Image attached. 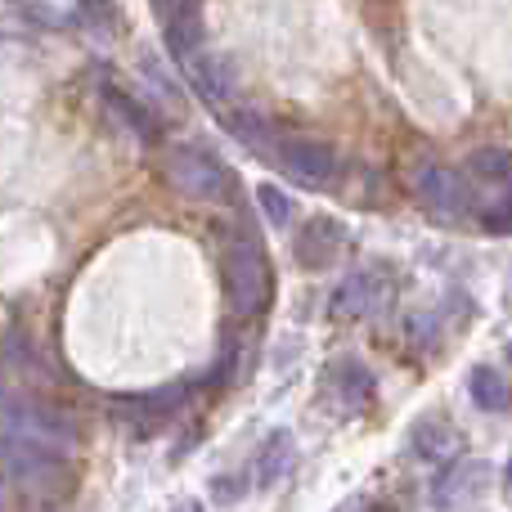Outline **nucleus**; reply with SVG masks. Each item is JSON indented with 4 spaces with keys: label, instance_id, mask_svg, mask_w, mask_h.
<instances>
[{
    "label": "nucleus",
    "instance_id": "obj_1",
    "mask_svg": "<svg viewBox=\"0 0 512 512\" xmlns=\"http://www.w3.org/2000/svg\"><path fill=\"white\" fill-rule=\"evenodd\" d=\"M72 423L41 400H5L0 405V468L27 490H45L68 472Z\"/></svg>",
    "mask_w": 512,
    "mask_h": 512
},
{
    "label": "nucleus",
    "instance_id": "obj_2",
    "mask_svg": "<svg viewBox=\"0 0 512 512\" xmlns=\"http://www.w3.org/2000/svg\"><path fill=\"white\" fill-rule=\"evenodd\" d=\"M270 256H265L261 239L252 230L234 234L230 252H225V292H230V306L239 319L261 315V306L270 301Z\"/></svg>",
    "mask_w": 512,
    "mask_h": 512
},
{
    "label": "nucleus",
    "instance_id": "obj_3",
    "mask_svg": "<svg viewBox=\"0 0 512 512\" xmlns=\"http://www.w3.org/2000/svg\"><path fill=\"white\" fill-rule=\"evenodd\" d=\"M167 180L194 203H207L225 189V167L216 153L198 149V144H180V149L167 153Z\"/></svg>",
    "mask_w": 512,
    "mask_h": 512
},
{
    "label": "nucleus",
    "instance_id": "obj_4",
    "mask_svg": "<svg viewBox=\"0 0 512 512\" xmlns=\"http://www.w3.org/2000/svg\"><path fill=\"white\" fill-rule=\"evenodd\" d=\"M274 158H279V167L306 189H324L328 180L337 176V153L328 149V144H319V140L283 135V140L274 144Z\"/></svg>",
    "mask_w": 512,
    "mask_h": 512
},
{
    "label": "nucleus",
    "instance_id": "obj_5",
    "mask_svg": "<svg viewBox=\"0 0 512 512\" xmlns=\"http://www.w3.org/2000/svg\"><path fill=\"white\" fill-rule=\"evenodd\" d=\"M414 194L441 216H463L472 207V189H468V180H463V171L445 167V162H418Z\"/></svg>",
    "mask_w": 512,
    "mask_h": 512
},
{
    "label": "nucleus",
    "instance_id": "obj_6",
    "mask_svg": "<svg viewBox=\"0 0 512 512\" xmlns=\"http://www.w3.org/2000/svg\"><path fill=\"white\" fill-rule=\"evenodd\" d=\"M387 288H391V283L382 279V270H355V274H346V279L333 288V297H328V310H333V319L373 315V310L387 301Z\"/></svg>",
    "mask_w": 512,
    "mask_h": 512
},
{
    "label": "nucleus",
    "instance_id": "obj_7",
    "mask_svg": "<svg viewBox=\"0 0 512 512\" xmlns=\"http://www.w3.org/2000/svg\"><path fill=\"white\" fill-rule=\"evenodd\" d=\"M342 239H346V230L333 216H310L301 225L297 243H292V256H297L301 270H328L337 261V252H342Z\"/></svg>",
    "mask_w": 512,
    "mask_h": 512
},
{
    "label": "nucleus",
    "instance_id": "obj_8",
    "mask_svg": "<svg viewBox=\"0 0 512 512\" xmlns=\"http://www.w3.org/2000/svg\"><path fill=\"white\" fill-rule=\"evenodd\" d=\"M409 445H414V454L423 463H436V468H445V463L459 459L463 436L454 432L450 418H418L414 432H409Z\"/></svg>",
    "mask_w": 512,
    "mask_h": 512
},
{
    "label": "nucleus",
    "instance_id": "obj_9",
    "mask_svg": "<svg viewBox=\"0 0 512 512\" xmlns=\"http://www.w3.org/2000/svg\"><path fill=\"white\" fill-rule=\"evenodd\" d=\"M180 68H185L189 77H194V86L203 90V95L212 99V104H225V99H230V68H225V63L216 59V54L207 50V45H203V50L189 54V59L180 63Z\"/></svg>",
    "mask_w": 512,
    "mask_h": 512
},
{
    "label": "nucleus",
    "instance_id": "obj_10",
    "mask_svg": "<svg viewBox=\"0 0 512 512\" xmlns=\"http://www.w3.org/2000/svg\"><path fill=\"white\" fill-rule=\"evenodd\" d=\"M104 99H108V108H113V117H117V122H122L131 135H140V140H158V117H153L135 95H126V90L108 86Z\"/></svg>",
    "mask_w": 512,
    "mask_h": 512
},
{
    "label": "nucleus",
    "instance_id": "obj_11",
    "mask_svg": "<svg viewBox=\"0 0 512 512\" xmlns=\"http://www.w3.org/2000/svg\"><path fill=\"white\" fill-rule=\"evenodd\" d=\"M288 468H292V436H288V432H274V436H265L261 454H256L252 481H256V486H274V481H279Z\"/></svg>",
    "mask_w": 512,
    "mask_h": 512
},
{
    "label": "nucleus",
    "instance_id": "obj_12",
    "mask_svg": "<svg viewBox=\"0 0 512 512\" xmlns=\"http://www.w3.org/2000/svg\"><path fill=\"white\" fill-rule=\"evenodd\" d=\"M486 486V463H459V468H450L441 477V486H436V504H454V499H468L477 495V490Z\"/></svg>",
    "mask_w": 512,
    "mask_h": 512
},
{
    "label": "nucleus",
    "instance_id": "obj_13",
    "mask_svg": "<svg viewBox=\"0 0 512 512\" xmlns=\"http://www.w3.org/2000/svg\"><path fill=\"white\" fill-rule=\"evenodd\" d=\"M468 171H472V180H481V185L504 189L508 176H512V158H508V149H499V144H481V149L468 158Z\"/></svg>",
    "mask_w": 512,
    "mask_h": 512
},
{
    "label": "nucleus",
    "instance_id": "obj_14",
    "mask_svg": "<svg viewBox=\"0 0 512 512\" xmlns=\"http://www.w3.org/2000/svg\"><path fill=\"white\" fill-rule=\"evenodd\" d=\"M472 400H477V409H486V414H504L508 409V382L499 369H490V364H481V369H472Z\"/></svg>",
    "mask_w": 512,
    "mask_h": 512
},
{
    "label": "nucleus",
    "instance_id": "obj_15",
    "mask_svg": "<svg viewBox=\"0 0 512 512\" xmlns=\"http://www.w3.org/2000/svg\"><path fill=\"white\" fill-rule=\"evenodd\" d=\"M337 387H342V396H346V405H351V409L364 405V400L373 396V378L360 369V364H351V360L337 364Z\"/></svg>",
    "mask_w": 512,
    "mask_h": 512
},
{
    "label": "nucleus",
    "instance_id": "obj_16",
    "mask_svg": "<svg viewBox=\"0 0 512 512\" xmlns=\"http://www.w3.org/2000/svg\"><path fill=\"white\" fill-rule=\"evenodd\" d=\"M256 203H261V212L270 216V225H288V198H283L274 185L256 189Z\"/></svg>",
    "mask_w": 512,
    "mask_h": 512
},
{
    "label": "nucleus",
    "instance_id": "obj_17",
    "mask_svg": "<svg viewBox=\"0 0 512 512\" xmlns=\"http://www.w3.org/2000/svg\"><path fill=\"white\" fill-rule=\"evenodd\" d=\"M234 131H239L243 144H265V140H270V135H265V122H261V117H248V113L234 117Z\"/></svg>",
    "mask_w": 512,
    "mask_h": 512
},
{
    "label": "nucleus",
    "instance_id": "obj_18",
    "mask_svg": "<svg viewBox=\"0 0 512 512\" xmlns=\"http://www.w3.org/2000/svg\"><path fill=\"white\" fill-rule=\"evenodd\" d=\"M481 225H486V230H495V234H504L508 230V203H499V212L481 216Z\"/></svg>",
    "mask_w": 512,
    "mask_h": 512
},
{
    "label": "nucleus",
    "instance_id": "obj_19",
    "mask_svg": "<svg viewBox=\"0 0 512 512\" xmlns=\"http://www.w3.org/2000/svg\"><path fill=\"white\" fill-rule=\"evenodd\" d=\"M180 5H185V0H153V9H162V14H176Z\"/></svg>",
    "mask_w": 512,
    "mask_h": 512
},
{
    "label": "nucleus",
    "instance_id": "obj_20",
    "mask_svg": "<svg viewBox=\"0 0 512 512\" xmlns=\"http://www.w3.org/2000/svg\"><path fill=\"white\" fill-rule=\"evenodd\" d=\"M176 512H198V508H194V504H180V508H176Z\"/></svg>",
    "mask_w": 512,
    "mask_h": 512
}]
</instances>
